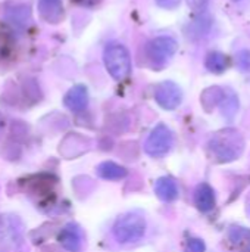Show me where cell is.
Returning a JSON list of instances; mask_svg holds the SVG:
<instances>
[{"label": "cell", "mask_w": 250, "mask_h": 252, "mask_svg": "<svg viewBox=\"0 0 250 252\" xmlns=\"http://www.w3.org/2000/svg\"><path fill=\"white\" fill-rule=\"evenodd\" d=\"M245 149V139L236 128H224L217 131L209 143L208 152L215 162H231L237 159Z\"/></svg>", "instance_id": "obj_1"}, {"label": "cell", "mask_w": 250, "mask_h": 252, "mask_svg": "<svg viewBox=\"0 0 250 252\" xmlns=\"http://www.w3.org/2000/svg\"><path fill=\"white\" fill-rule=\"evenodd\" d=\"M103 62L108 72L116 81L125 80L131 72V56L128 49L119 43H111L105 47Z\"/></svg>", "instance_id": "obj_2"}, {"label": "cell", "mask_w": 250, "mask_h": 252, "mask_svg": "<svg viewBox=\"0 0 250 252\" xmlns=\"http://www.w3.org/2000/svg\"><path fill=\"white\" fill-rule=\"evenodd\" d=\"M113 236L119 244H133L146 233V221L139 214H124L113 224Z\"/></svg>", "instance_id": "obj_3"}, {"label": "cell", "mask_w": 250, "mask_h": 252, "mask_svg": "<svg viewBox=\"0 0 250 252\" xmlns=\"http://www.w3.org/2000/svg\"><path fill=\"white\" fill-rule=\"evenodd\" d=\"M178 50V43L169 35H159L146 44V56L155 66H164Z\"/></svg>", "instance_id": "obj_4"}, {"label": "cell", "mask_w": 250, "mask_h": 252, "mask_svg": "<svg viewBox=\"0 0 250 252\" xmlns=\"http://www.w3.org/2000/svg\"><path fill=\"white\" fill-rule=\"evenodd\" d=\"M174 143L172 131L165 124H158L149 134L144 143V151L150 157H164L169 152Z\"/></svg>", "instance_id": "obj_5"}, {"label": "cell", "mask_w": 250, "mask_h": 252, "mask_svg": "<svg viewBox=\"0 0 250 252\" xmlns=\"http://www.w3.org/2000/svg\"><path fill=\"white\" fill-rule=\"evenodd\" d=\"M155 100L167 111H172L180 106L183 100V92L174 81H162L155 87Z\"/></svg>", "instance_id": "obj_6"}, {"label": "cell", "mask_w": 250, "mask_h": 252, "mask_svg": "<svg viewBox=\"0 0 250 252\" xmlns=\"http://www.w3.org/2000/svg\"><path fill=\"white\" fill-rule=\"evenodd\" d=\"M65 106L72 112H81L88 105V90L83 84H77L68 90L63 97Z\"/></svg>", "instance_id": "obj_7"}, {"label": "cell", "mask_w": 250, "mask_h": 252, "mask_svg": "<svg viewBox=\"0 0 250 252\" xmlns=\"http://www.w3.org/2000/svg\"><path fill=\"white\" fill-rule=\"evenodd\" d=\"M38 13L47 24H59L65 18L62 0H38Z\"/></svg>", "instance_id": "obj_8"}, {"label": "cell", "mask_w": 250, "mask_h": 252, "mask_svg": "<svg viewBox=\"0 0 250 252\" xmlns=\"http://www.w3.org/2000/svg\"><path fill=\"white\" fill-rule=\"evenodd\" d=\"M60 245L69 252H78L83 247V233L77 224L65 226L59 233Z\"/></svg>", "instance_id": "obj_9"}, {"label": "cell", "mask_w": 250, "mask_h": 252, "mask_svg": "<svg viewBox=\"0 0 250 252\" xmlns=\"http://www.w3.org/2000/svg\"><path fill=\"white\" fill-rule=\"evenodd\" d=\"M194 204L202 213H209L215 207V193L208 183L197 185L194 190Z\"/></svg>", "instance_id": "obj_10"}, {"label": "cell", "mask_w": 250, "mask_h": 252, "mask_svg": "<svg viewBox=\"0 0 250 252\" xmlns=\"http://www.w3.org/2000/svg\"><path fill=\"white\" fill-rule=\"evenodd\" d=\"M155 193L164 202H172L178 198V186L172 177H161L155 183Z\"/></svg>", "instance_id": "obj_11"}, {"label": "cell", "mask_w": 250, "mask_h": 252, "mask_svg": "<svg viewBox=\"0 0 250 252\" xmlns=\"http://www.w3.org/2000/svg\"><path fill=\"white\" fill-rule=\"evenodd\" d=\"M97 174L105 180H121L127 177L128 171L119 164H115L112 161H105L97 167Z\"/></svg>", "instance_id": "obj_12"}, {"label": "cell", "mask_w": 250, "mask_h": 252, "mask_svg": "<svg viewBox=\"0 0 250 252\" xmlns=\"http://www.w3.org/2000/svg\"><path fill=\"white\" fill-rule=\"evenodd\" d=\"M231 244L242 252H250V229L234 226L228 232Z\"/></svg>", "instance_id": "obj_13"}, {"label": "cell", "mask_w": 250, "mask_h": 252, "mask_svg": "<svg viewBox=\"0 0 250 252\" xmlns=\"http://www.w3.org/2000/svg\"><path fill=\"white\" fill-rule=\"evenodd\" d=\"M205 66L214 74H221L230 66V58L221 52H211L206 56Z\"/></svg>", "instance_id": "obj_14"}, {"label": "cell", "mask_w": 250, "mask_h": 252, "mask_svg": "<svg viewBox=\"0 0 250 252\" xmlns=\"http://www.w3.org/2000/svg\"><path fill=\"white\" fill-rule=\"evenodd\" d=\"M224 97H225V92H224L221 87H217V86H215V87L206 89V90L202 93L200 102H202V105L205 106L206 111H211L214 106H217L220 102H222Z\"/></svg>", "instance_id": "obj_15"}, {"label": "cell", "mask_w": 250, "mask_h": 252, "mask_svg": "<svg viewBox=\"0 0 250 252\" xmlns=\"http://www.w3.org/2000/svg\"><path fill=\"white\" fill-rule=\"evenodd\" d=\"M236 62L239 65L240 69L243 71H248L250 69V50H240L237 55H236Z\"/></svg>", "instance_id": "obj_16"}, {"label": "cell", "mask_w": 250, "mask_h": 252, "mask_svg": "<svg viewBox=\"0 0 250 252\" xmlns=\"http://www.w3.org/2000/svg\"><path fill=\"white\" fill-rule=\"evenodd\" d=\"M205 250H206V247H205V242L202 239L193 238V239L187 241L186 252H205Z\"/></svg>", "instance_id": "obj_17"}, {"label": "cell", "mask_w": 250, "mask_h": 252, "mask_svg": "<svg viewBox=\"0 0 250 252\" xmlns=\"http://www.w3.org/2000/svg\"><path fill=\"white\" fill-rule=\"evenodd\" d=\"M186 1L193 12H203L208 6L209 0H186Z\"/></svg>", "instance_id": "obj_18"}, {"label": "cell", "mask_w": 250, "mask_h": 252, "mask_svg": "<svg viewBox=\"0 0 250 252\" xmlns=\"http://www.w3.org/2000/svg\"><path fill=\"white\" fill-rule=\"evenodd\" d=\"M155 1L158 3V6L168 9V10H172L180 6V0H155Z\"/></svg>", "instance_id": "obj_19"}, {"label": "cell", "mask_w": 250, "mask_h": 252, "mask_svg": "<svg viewBox=\"0 0 250 252\" xmlns=\"http://www.w3.org/2000/svg\"><path fill=\"white\" fill-rule=\"evenodd\" d=\"M72 3L78 4V6H84V7H93L96 4H99L102 0H71Z\"/></svg>", "instance_id": "obj_20"}, {"label": "cell", "mask_w": 250, "mask_h": 252, "mask_svg": "<svg viewBox=\"0 0 250 252\" xmlns=\"http://www.w3.org/2000/svg\"><path fill=\"white\" fill-rule=\"evenodd\" d=\"M233 1H239V0H233Z\"/></svg>", "instance_id": "obj_21"}, {"label": "cell", "mask_w": 250, "mask_h": 252, "mask_svg": "<svg viewBox=\"0 0 250 252\" xmlns=\"http://www.w3.org/2000/svg\"><path fill=\"white\" fill-rule=\"evenodd\" d=\"M0 126H1V123H0Z\"/></svg>", "instance_id": "obj_22"}]
</instances>
